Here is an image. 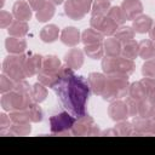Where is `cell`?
Returning a JSON list of instances; mask_svg holds the SVG:
<instances>
[{
    "instance_id": "cell-1",
    "label": "cell",
    "mask_w": 155,
    "mask_h": 155,
    "mask_svg": "<svg viewBox=\"0 0 155 155\" xmlns=\"http://www.w3.org/2000/svg\"><path fill=\"white\" fill-rule=\"evenodd\" d=\"M53 90L62 104L74 116H84L90 96V87L82 76L74 74L71 70H67L57 79Z\"/></svg>"
}]
</instances>
